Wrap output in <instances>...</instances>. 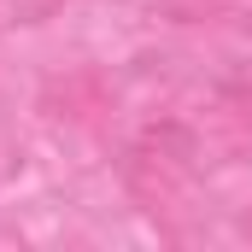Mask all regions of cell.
I'll return each mask as SVG.
<instances>
[{"label": "cell", "instance_id": "obj_2", "mask_svg": "<svg viewBox=\"0 0 252 252\" xmlns=\"http://www.w3.org/2000/svg\"><path fill=\"white\" fill-rule=\"evenodd\" d=\"M211 6H229V0H158V12H170L176 24H193V18H205Z\"/></svg>", "mask_w": 252, "mask_h": 252}, {"label": "cell", "instance_id": "obj_1", "mask_svg": "<svg viewBox=\"0 0 252 252\" xmlns=\"http://www.w3.org/2000/svg\"><path fill=\"white\" fill-rule=\"evenodd\" d=\"M193 164H199V141H193V129L176 124V118H158V124H147L135 141H129L124 182H129V193H135L141 205L158 211L170 193L188 188Z\"/></svg>", "mask_w": 252, "mask_h": 252}, {"label": "cell", "instance_id": "obj_3", "mask_svg": "<svg viewBox=\"0 0 252 252\" xmlns=\"http://www.w3.org/2000/svg\"><path fill=\"white\" fill-rule=\"evenodd\" d=\"M241 235H247V241H252V211H241Z\"/></svg>", "mask_w": 252, "mask_h": 252}, {"label": "cell", "instance_id": "obj_4", "mask_svg": "<svg viewBox=\"0 0 252 252\" xmlns=\"http://www.w3.org/2000/svg\"><path fill=\"white\" fill-rule=\"evenodd\" d=\"M247 30H252V6H247Z\"/></svg>", "mask_w": 252, "mask_h": 252}]
</instances>
